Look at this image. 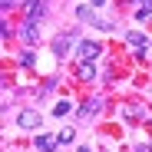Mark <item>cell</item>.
<instances>
[{
	"mask_svg": "<svg viewBox=\"0 0 152 152\" xmlns=\"http://www.w3.org/2000/svg\"><path fill=\"white\" fill-rule=\"evenodd\" d=\"M17 126H20V129H37V126H43V116L37 109H23L17 116Z\"/></svg>",
	"mask_w": 152,
	"mask_h": 152,
	"instance_id": "cell-1",
	"label": "cell"
},
{
	"mask_svg": "<svg viewBox=\"0 0 152 152\" xmlns=\"http://www.w3.org/2000/svg\"><path fill=\"white\" fill-rule=\"evenodd\" d=\"M76 53H80V60H83V63H93L99 53H103V46H99V43H93V40H83Z\"/></svg>",
	"mask_w": 152,
	"mask_h": 152,
	"instance_id": "cell-2",
	"label": "cell"
},
{
	"mask_svg": "<svg viewBox=\"0 0 152 152\" xmlns=\"http://www.w3.org/2000/svg\"><path fill=\"white\" fill-rule=\"evenodd\" d=\"M73 43H76V33H60V37L53 40V53H56V56H66Z\"/></svg>",
	"mask_w": 152,
	"mask_h": 152,
	"instance_id": "cell-3",
	"label": "cell"
},
{
	"mask_svg": "<svg viewBox=\"0 0 152 152\" xmlns=\"http://www.w3.org/2000/svg\"><path fill=\"white\" fill-rule=\"evenodd\" d=\"M126 43H129V46H139V53H145V50L152 46V40H149L145 33H139V30H129V33H126Z\"/></svg>",
	"mask_w": 152,
	"mask_h": 152,
	"instance_id": "cell-4",
	"label": "cell"
},
{
	"mask_svg": "<svg viewBox=\"0 0 152 152\" xmlns=\"http://www.w3.org/2000/svg\"><path fill=\"white\" fill-rule=\"evenodd\" d=\"M20 37H23V43H27V46H33V43H37V23H33V20H23Z\"/></svg>",
	"mask_w": 152,
	"mask_h": 152,
	"instance_id": "cell-5",
	"label": "cell"
},
{
	"mask_svg": "<svg viewBox=\"0 0 152 152\" xmlns=\"http://www.w3.org/2000/svg\"><path fill=\"white\" fill-rule=\"evenodd\" d=\"M43 0H27V20H33L37 23V17H43Z\"/></svg>",
	"mask_w": 152,
	"mask_h": 152,
	"instance_id": "cell-6",
	"label": "cell"
},
{
	"mask_svg": "<svg viewBox=\"0 0 152 152\" xmlns=\"http://www.w3.org/2000/svg\"><path fill=\"white\" fill-rule=\"evenodd\" d=\"M56 142H60L56 136H37V149H40V152H53Z\"/></svg>",
	"mask_w": 152,
	"mask_h": 152,
	"instance_id": "cell-7",
	"label": "cell"
},
{
	"mask_svg": "<svg viewBox=\"0 0 152 152\" xmlns=\"http://www.w3.org/2000/svg\"><path fill=\"white\" fill-rule=\"evenodd\" d=\"M96 76V66L93 63H80V69H76V80H83V83H89Z\"/></svg>",
	"mask_w": 152,
	"mask_h": 152,
	"instance_id": "cell-8",
	"label": "cell"
},
{
	"mask_svg": "<svg viewBox=\"0 0 152 152\" xmlns=\"http://www.w3.org/2000/svg\"><path fill=\"white\" fill-rule=\"evenodd\" d=\"M99 106H103V99H86L80 106V116H93V113H99Z\"/></svg>",
	"mask_w": 152,
	"mask_h": 152,
	"instance_id": "cell-9",
	"label": "cell"
},
{
	"mask_svg": "<svg viewBox=\"0 0 152 152\" xmlns=\"http://www.w3.org/2000/svg\"><path fill=\"white\" fill-rule=\"evenodd\" d=\"M76 17H80L83 23H99V20H96V13H93V7H80V10H76Z\"/></svg>",
	"mask_w": 152,
	"mask_h": 152,
	"instance_id": "cell-10",
	"label": "cell"
},
{
	"mask_svg": "<svg viewBox=\"0 0 152 152\" xmlns=\"http://www.w3.org/2000/svg\"><path fill=\"white\" fill-rule=\"evenodd\" d=\"M17 60H20V66H33V63H37V53H33V50H23Z\"/></svg>",
	"mask_w": 152,
	"mask_h": 152,
	"instance_id": "cell-11",
	"label": "cell"
},
{
	"mask_svg": "<svg viewBox=\"0 0 152 152\" xmlns=\"http://www.w3.org/2000/svg\"><path fill=\"white\" fill-rule=\"evenodd\" d=\"M66 113H73V103H69V99H63V103L53 106V116H66Z\"/></svg>",
	"mask_w": 152,
	"mask_h": 152,
	"instance_id": "cell-12",
	"label": "cell"
},
{
	"mask_svg": "<svg viewBox=\"0 0 152 152\" xmlns=\"http://www.w3.org/2000/svg\"><path fill=\"white\" fill-rule=\"evenodd\" d=\"M73 136H76V132L69 129V126H66V129H60V132H56V139H60V142H73Z\"/></svg>",
	"mask_w": 152,
	"mask_h": 152,
	"instance_id": "cell-13",
	"label": "cell"
},
{
	"mask_svg": "<svg viewBox=\"0 0 152 152\" xmlns=\"http://www.w3.org/2000/svg\"><path fill=\"white\" fill-rule=\"evenodd\" d=\"M0 7H4V13H7V10L13 7V0H0Z\"/></svg>",
	"mask_w": 152,
	"mask_h": 152,
	"instance_id": "cell-14",
	"label": "cell"
},
{
	"mask_svg": "<svg viewBox=\"0 0 152 152\" xmlns=\"http://www.w3.org/2000/svg\"><path fill=\"white\" fill-rule=\"evenodd\" d=\"M136 152H152V145H139V149H136Z\"/></svg>",
	"mask_w": 152,
	"mask_h": 152,
	"instance_id": "cell-15",
	"label": "cell"
},
{
	"mask_svg": "<svg viewBox=\"0 0 152 152\" xmlns=\"http://www.w3.org/2000/svg\"><path fill=\"white\" fill-rule=\"evenodd\" d=\"M89 4H93V7H103V4H106V0H89Z\"/></svg>",
	"mask_w": 152,
	"mask_h": 152,
	"instance_id": "cell-16",
	"label": "cell"
},
{
	"mask_svg": "<svg viewBox=\"0 0 152 152\" xmlns=\"http://www.w3.org/2000/svg\"><path fill=\"white\" fill-rule=\"evenodd\" d=\"M76 152H93V149H89V145H83V149H76Z\"/></svg>",
	"mask_w": 152,
	"mask_h": 152,
	"instance_id": "cell-17",
	"label": "cell"
}]
</instances>
